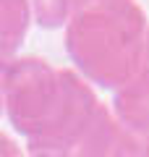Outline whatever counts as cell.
<instances>
[{
    "label": "cell",
    "mask_w": 149,
    "mask_h": 157,
    "mask_svg": "<svg viewBox=\"0 0 149 157\" xmlns=\"http://www.w3.org/2000/svg\"><path fill=\"white\" fill-rule=\"evenodd\" d=\"M8 16H11L8 3H6V0H0V42L11 39V34H13V24L8 21Z\"/></svg>",
    "instance_id": "obj_1"
},
{
    "label": "cell",
    "mask_w": 149,
    "mask_h": 157,
    "mask_svg": "<svg viewBox=\"0 0 149 157\" xmlns=\"http://www.w3.org/2000/svg\"><path fill=\"white\" fill-rule=\"evenodd\" d=\"M0 157H3V149H0Z\"/></svg>",
    "instance_id": "obj_2"
}]
</instances>
